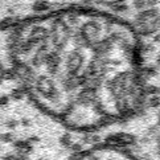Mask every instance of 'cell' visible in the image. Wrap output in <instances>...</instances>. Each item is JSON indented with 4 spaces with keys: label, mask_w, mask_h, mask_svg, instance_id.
I'll use <instances>...</instances> for the list:
<instances>
[{
    "label": "cell",
    "mask_w": 160,
    "mask_h": 160,
    "mask_svg": "<svg viewBox=\"0 0 160 160\" xmlns=\"http://www.w3.org/2000/svg\"><path fill=\"white\" fill-rule=\"evenodd\" d=\"M74 160H136L126 150L112 146L94 147L81 152Z\"/></svg>",
    "instance_id": "obj_1"
}]
</instances>
